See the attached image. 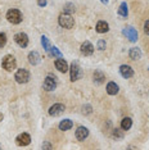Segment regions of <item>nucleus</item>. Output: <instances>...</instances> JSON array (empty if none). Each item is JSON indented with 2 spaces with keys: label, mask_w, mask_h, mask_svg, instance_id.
I'll use <instances>...</instances> for the list:
<instances>
[{
  "label": "nucleus",
  "mask_w": 149,
  "mask_h": 150,
  "mask_svg": "<svg viewBox=\"0 0 149 150\" xmlns=\"http://www.w3.org/2000/svg\"><path fill=\"white\" fill-rule=\"evenodd\" d=\"M58 22H59V26L63 27V28H72L74 26V19L72 18L71 14H67V13H63V14L59 16L58 18Z\"/></svg>",
  "instance_id": "obj_1"
},
{
  "label": "nucleus",
  "mask_w": 149,
  "mask_h": 150,
  "mask_svg": "<svg viewBox=\"0 0 149 150\" xmlns=\"http://www.w3.org/2000/svg\"><path fill=\"white\" fill-rule=\"evenodd\" d=\"M6 19L13 25H18L22 22V13L18 9H9L6 12Z\"/></svg>",
  "instance_id": "obj_2"
},
{
  "label": "nucleus",
  "mask_w": 149,
  "mask_h": 150,
  "mask_svg": "<svg viewBox=\"0 0 149 150\" xmlns=\"http://www.w3.org/2000/svg\"><path fill=\"white\" fill-rule=\"evenodd\" d=\"M3 68H4L5 71H8V72H12L13 69H16L17 67V62H16V58L13 55H5L3 58V63H1Z\"/></svg>",
  "instance_id": "obj_3"
},
{
  "label": "nucleus",
  "mask_w": 149,
  "mask_h": 150,
  "mask_svg": "<svg viewBox=\"0 0 149 150\" xmlns=\"http://www.w3.org/2000/svg\"><path fill=\"white\" fill-rule=\"evenodd\" d=\"M14 78L18 83H27L30 80V72L27 69H25V68H21V69H18L16 72Z\"/></svg>",
  "instance_id": "obj_4"
},
{
  "label": "nucleus",
  "mask_w": 149,
  "mask_h": 150,
  "mask_svg": "<svg viewBox=\"0 0 149 150\" xmlns=\"http://www.w3.org/2000/svg\"><path fill=\"white\" fill-rule=\"evenodd\" d=\"M70 73H71V81H72V82L77 81L81 76H82V71H81L80 66H79V64H77L76 62H73L72 64H71V67H70Z\"/></svg>",
  "instance_id": "obj_5"
},
{
  "label": "nucleus",
  "mask_w": 149,
  "mask_h": 150,
  "mask_svg": "<svg viewBox=\"0 0 149 150\" xmlns=\"http://www.w3.org/2000/svg\"><path fill=\"white\" fill-rule=\"evenodd\" d=\"M122 32H123V35L126 36L131 42H135V41L138 40V31H136L135 28H133V27H130V26H128V27H125Z\"/></svg>",
  "instance_id": "obj_6"
},
{
  "label": "nucleus",
  "mask_w": 149,
  "mask_h": 150,
  "mask_svg": "<svg viewBox=\"0 0 149 150\" xmlns=\"http://www.w3.org/2000/svg\"><path fill=\"white\" fill-rule=\"evenodd\" d=\"M14 41L21 47H26L27 45H28V36L23 32H18V33L14 35Z\"/></svg>",
  "instance_id": "obj_7"
},
{
  "label": "nucleus",
  "mask_w": 149,
  "mask_h": 150,
  "mask_svg": "<svg viewBox=\"0 0 149 150\" xmlns=\"http://www.w3.org/2000/svg\"><path fill=\"white\" fill-rule=\"evenodd\" d=\"M16 142H17V145H19V146H27L30 142H31V136L28 134H26V132L19 134L16 137Z\"/></svg>",
  "instance_id": "obj_8"
},
{
  "label": "nucleus",
  "mask_w": 149,
  "mask_h": 150,
  "mask_svg": "<svg viewBox=\"0 0 149 150\" xmlns=\"http://www.w3.org/2000/svg\"><path fill=\"white\" fill-rule=\"evenodd\" d=\"M80 50L85 57H89V55H91V54L94 53V46H93V44H91L90 41H85V42L81 44Z\"/></svg>",
  "instance_id": "obj_9"
},
{
  "label": "nucleus",
  "mask_w": 149,
  "mask_h": 150,
  "mask_svg": "<svg viewBox=\"0 0 149 150\" xmlns=\"http://www.w3.org/2000/svg\"><path fill=\"white\" fill-rule=\"evenodd\" d=\"M43 87H44V90H46V91H53V90H55V87H57V82H55V77H46L45 78V81H44V85H43Z\"/></svg>",
  "instance_id": "obj_10"
},
{
  "label": "nucleus",
  "mask_w": 149,
  "mask_h": 150,
  "mask_svg": "<svg viewBox=\"0 0 149 150\" xmlns=\"http://www.w3.org/2000/svg\"><path fill=\"white\" fill-rule=\"evenodd\" d=\"M64 112V105L63 104H54L49 109V114L52 117H58Z\"/></svg>",
  "instance_id": "obj_11"
},
{
  "label": "nucleus",
  "mask_w": 149,
  "mask_h": 150,
  "mask_svg": "<svg viewBox=\"0 0 149 150\" xmlns=\"http://www.w3.org/2000/svg\"><path fill=\"white\" fill-rule=\"evenodd\" d=\"M120 73L123 78H130L134 76V69L130 66H127V64H122L120 67Z\"/></svg>",
  "instance_id": "obj_12"
},
{
  "label": "nucleus",
  "mask_w": 149,
  "mask_h": 150,
  "mask_svg": "<svg viewBox=\"0 0 149 150\" xmlns=\"http://www.w3.org/2000/svg\"><path fill=\"white\" fill-rule=\"evenodd\" d=\"M87 136H89V129H87L86 127L80 126V127L76 129V139L79 140V141H84Z\"/></svg>",
  "instance_id": "obj_13"
},
{
  "label": "nucleus",
  "mask_w": 149,
  "mask_h": 150,
  "mask_svg": "<svg viewBox=\"0 0 149 150\" xmlns=\"http://www.w3.org/2000/svg\"><path fill=\"white\" fill-rule=\"evenodd\" d=\"M55 68L59 71V72H62V73H66L67 71L70 69V68H68V63H67L64 59H62V58H58V59L55 60Z\"/></svg>",
  "instance_id": "obj_14"
},
{
  "label": "nucleus",
  "mask_w": 149,
  "mask_h": 150,
  "mask_svg": "<svg viewBox=\"0 0 149 150\" xmlns=\"http://www.w3.org/2000/svg\"><path fill=\"white\" fill-rule=\"evenodd\" d=\"M96 32L99 33H106L108 32V30H109V25L106 22V21H99L96 23Z\"/></svg>",
  "instance_id": "obj_15"
},
{
  "label": "nucleus",
  "mask_w": 149,
  "mask_h": 150,
  "mask_svg": "<svg viewBox=\"0 0 149 150\" xmlns=\"http://www.w3.org/2000/svg\"><path fill=\"white\" fill-rule=\"evenodd\" d=\"M28 62L32 66H36V64L40 63V54L37 52H31L28 54Z\"/></svg>",
  "instance_id": "obj_16"
},
{
  "label": "nucleus",
  "mask_w": 149,
  "mask_h": 150,
  "mask_svg": "<svg viewBox=\"0 0 149 150\" xmlns=\"http://www.w3.org/2000/svg\"><path fill=\"white\" fill-rule=\"evenodd\" d=\"M128 55L133 60H139L141 58V50L139 47H131L130 52H128Z\"/></svg>",
  "instance_id": "obj_17"
},
{
  "label": "nucleus",
  "mask_w": 149,
  "mask_h": 150,
  "mask_svg": "<svg viewBox=\"0 0 149 150\" xmlns=\"http://www.w3.org/2000/svg\"><path fill=\"white\" fill-rule=\"evenodd\" d=\"M118 90H120V87H118V85L116 82H108L107 83V93L109 95H116L118 93Z\"/></svg>",
  "instance_id": "obj_18"
},
{
  "label": "nucleus",
  "mask_w": 149,
  "mask_h": 150,
  "mask_svg": "<svg viewBox=\"0 0 149 150\" xmlns=\"http://www.w3.org/2000/svg\"><path fill=\"white\" fill-rule=\"evenodd\" d=\"M73 126V122L71 121V119H64L59 123V129L60 131H68V129L72 128Z\"/></svg>",
  "instance_id": "obj_19"
},
{
  "label": "nucleus",
  "mask_w": 149,
  "mask_h": 150,
  "mask_svg": "<svg viewBox=\"0 0 149 150\" xmlns=\"http://www.w3.org/2000/svg\"><path fill=\"white\" fill-rule=\"evenodd\" d=\"M118 16L122 17V18H127L128 16V8H127V4L126 3H121L120 8H118Z\"/></svg>",
  "instance_id": "obj_20"
},
{
  "label": "nucleus",
  "mask_w": 149,
  "mask_h": 150,
  "mask_svg": "<svg viewBox=\"0 0 149 150\" xmlns=\"http://www.w3.org/2000/svg\"><path fill=\"white\" fill-rule=\"evenodd\" d=\"M131 126H133V119L131 118H123L122 121H121V128L123 129V131H127V129H130L131 128Z\"/></svg>",
  "instance_id": "obj_21"
},
{
  "label": "nucleus",
  "mask_w": 149,
  "mask_h": 150,
  "mask_svg": "<svg viewBox=\"0 0 149 150\" xmlns=\"http://www.w3.org/2000/svg\"><path fill=\"white\" fill-rule=\"evenodd\" d=\"M104 80H106V76H104V73L101 72V71H95V72H94V81H95L96 83L104 82Z\"/></svg>",
  "instance_id": "obj_22"
},
{
  "label": "nucleus",
  "mask_w": 149,
  "mask_h": 150,
  "mask_svg": "<svg viewBox=\"0 0 149 150\" xmlns=\"http://www.w3.org/2000/svg\"><path fill=\"white\" fill-rule=\"evenodd\" d=\"M41 45L44 46V49H45L48 53L50 52V47H52V46H50L49 39H48V37H46V36H41Z\"/></svg>",
  "instance_id": "obj_23"
},
{
  "label": "nucleus",
  "mask_w": 149,
  "mask_h": 150,
  "mask_svg": "<svg viewBox=\"0 0 149 150\" xmlns=\"http://www.w3.org/2000/svg\"><path fill=\"white\" fill-rule=\"evenodd\" d=\"M49 53L52 54L54 58H57V59H58V58H63V54L60 53L59 50H58V47H55V46H52V47H50V52H49Z\"/></svg>",
  "instance_id": "obj_24"
},
{
  "label": "nucleus",
  "mask_w": 149,
  "mask_h": 150,
  "mask_svg": "<svg viewBox=\"0 0 149 150\" xmlns=\"http://www.w3.org/2000/svg\"><path fill=\"white\" fill-rule=\"evenodd\" d=\"M72 12H74V5L72 4V3H67V4L64 5V13L71 14Z\"/></svg>",
  "instance_id": "obj_25"
},
{
  "label": "nucleus",
  "mask_w": 149,
  "mask_h": 150,
  "mask_svg": "<svg viewBox=\"0 0 149 150\" xmlns=\"http://www.w3.org/2000/svg\"><path fill=\"white\" fill-rule=\"evenodd\" d=\"M112 135H113V137H116V139H122L123 137V131H121L120 128H114Z\"/></svg>",
  "instance_id": "obj_26"
},
{
  "label": "nucleus",
  "mask_w": 149,
  "mask_h": 150,
  "mask_svg": "<svg viewBox=\"0 0 149 150\" xmlns=\"http://www.w3.org/2000/svg\"><path fill=\"white\" fill-rule=\"evenodd\" d=\"M5 44H6V35L0 32V47H4Z\"/></svg>",
  "instance_id": "obj_27"
},
{
  "label": "nucleus",
  "mask_w": 149,
  "mask_h": 150,
  "mask_svg": "<svg viewBox=\"0 0 149 150\" xmlns=\"http://www.w3.org/2000/svg\"><path fill=\"white\" fill-rule=\"evenodd\" d=\"M98 49L99 50L106 49V41H104V40H99V41H98Z\"/></svg>",
  "instance_id": "obj_28"
},
{
  "label": "nucleus",
  "mask_w": 149,
  "mask_h": 150,
  "mask_svg": "<svg viewBox=\"0 0 149 150\" xmlns=\"http://www.w3.org/2000/svg\"><path fill=\"white\" fill-rule=\"evenodd\" d=\"M144 32L147 33V35H149V21L144 23Z\"/></svg>",
  "instance_id": "obj_29"
},
{
  "label": "nucleus",
  "mask_w": 149,
  "mask_h": 150,
  "mask_svg": "<svg viewBox=\"0 0 149 150\" xmlns=\"http://www.w3.org/2000/svg\"><path fill=\"white\" fill-rule=\"evenodd\" d=\"M37 4L40 6H45L46 5V0H37Z\"/></svg>",
  "instance_id": "obj_30"
},
{
  "label": "nucleus",
  "mask_w": 149,
  "mask_h": 150,
  "mask_svg": "<svg viewBox=\"0 0 149 150\" xmlns=\"http://www.w3.org/2000/svg\"><path fill=\"white\" fill-rule=\"evenodd\" d=\"M50 148H52V146H50V145L48 144V142H46V144H44V145H43V149H50Z\"/></svg>",
  "instance_id": "obj_31"
},
{
  "label": "nucleus",
  "mask_w": 149,
  "mask_h": 150,
  "mask_svg": "<svg viewBox=\"0 0 149 150\" xmlns=\"http://www.w3.org/2000/svg\"><path fill=\"white\" fill-rule=\"evenodd\" d=\"M101 3H103V4H108V3H109V0H100Z\"/></svg>",
  "instance_id": "obj_32"
},
{
  "label": "nucleus",
  "mask_w": 149,
  "mask_h": 150,
  "mask_svg": "<svg viewBox=\"0 0 149 150\" xmlns=\"http://www.w3.org/2000/svg\"><path fill=\"white\" fill-rule=\"evenodd\" d=\"M3 121V113H0V122Z\"/></svg>",
  "instance_id": "obj_33"
}]
</instances>
